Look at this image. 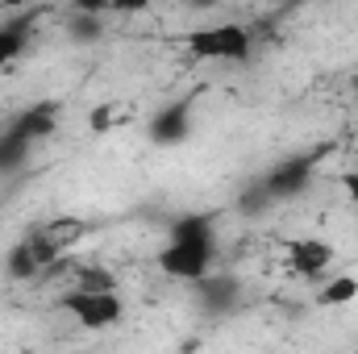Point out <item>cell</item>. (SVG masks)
Segmentation results:
<instances>
[{"instance_id": "cell-7", "label": "cell", "mask_w": 358, "mask_h": 354, "mask_svg": "<svg viewBox=\"0 0 358 354\" xmlns=\"http://www.w3.org/2000/svg\"><path fill=\"white\" fill-rule=\"evenodd\" d=\"M34 21H38V13H21V17H13V21L0 25V71L13 67L25 55V46L34 38Z\"/></svg>"}, {"instance_id": "cell-2", "label": "cell", "mask_w": 358, "mask_h": 354, "mask_svg": "<svg viewBox=\"0 0 358 354\" xmlns=\"http://www.w3.org/2000/svg\"><path fill=\"white\" fill-rule=\"evenodd\" d=\"M213 263H217V242H167L159 250V267L167 279H179V283H200L213 275Z\"/></svg>"}, {"instance_id": "cell-3", "label": "cell", "mask_w": 358, "mask_h": 354, "mask_svg": "<svg viewBox=\"0 0 358 354\" xmlns=\"http://www.w3.org/2000/svg\"><path fill=\"white\" fill-rule=\"evenodd\" d=\"M63 309L76 317V325L84 330H113L125 321V300L117 292H67L63 296Z\"/></svg>"}, {"instance_id": "cell-9", "label": "cell", "mask_w": 358, "mask_h": 354, "mask_svg": "<svg viewBox=\"0 0 358 354\" xmlns=\"http://www.w3.org/2000/svg\"><path fill=\"white\" fill-rule=\"evenodd\" d=\"M238 296H242L238 275L213 271L208 279H200V300H204V309H213V313H229V309L238 304Z\"/></svg>"}, {"instance_id": "cell-15", "label": "cell", "mask_w": 358, "mask_h": 354, "mask_svg": "<svg viewBox=\"0 0 358 354\" xmlns=\"http://www.w3.org/2000/svg\"><path fill=\"white\" fill-rule=\"evenodd\" d=\"M108 121H113V113H108V108H100V113H96V117H92V125H96V129H104V125H108Z\"/></svg>"}, {"instance_id": "cell-13", "label": "cell", "mask_w": 358, "mask_h": 354, "mask_svg": "<svg viewBox=\"0 0 358 354\" xmlns=\"http://www.w3.org/2000/svg\"><path fill=\"white\" fill-rule=\"evenodd\" d=\"M25 150H29V146H25L17 134H8V129H4V134H0V171L17 167V163L25 159Z\"/></svg>"}, {"instance_id": "cell-10", "label": "cell", "mask_w": 358, "mask_h": 354, "mask_svg": "<svg viewBox=\"0 0 358 354\" xmlns=\"http://www.w3.org/2000/svg\"><path fill=\"white\" fill-rule=\"evenodd\" d=\"M217 225H213V217L208 213H183L171 221V229H167V242H217V234H213Z\"/></svg>"}, {"instance_id": "cell-1", "label": "cell", "mask_w": 358, "mask_h": 354, "mask_svg": "<svg viewBox=\"0 0 358 354\" xmlns=\"http://www.w3.org/2000/svg\"><path fill=\"white\" fill-rule=\"evenodd\" d=\"M183 46L200 63H246L250 50H255V34L238 21H217V25L192 29Z\"/></svg>"}, {"instance_id": "cell-5", "label": "cell", "mask_w": 358, "mask_h": 354, "mask_svg": "<svg viewBox=\"0 0 358 354\" xmlns=\"http://www.w3.org/2000/svg\"><path fill=\"white\" fill-rule=\"evenodd\" d=\"M308 179H313V159L304 155V159H287V163H279V167L263 179V187H267L271 200H287V196H300V192L308 187Z\"/></svg>"}, {"instance_id": "cell-14", "label": "cell", "mask_w": 358, "mask_h": 354, "mask_svg": "<svg viewBox=\"0 0 358 354\" xmlns=\"http://www.w3.org/2000/svg\"><path fill=\"white\" fill-rule=\"evenodd\" d=\"M342 192L350 196V204L358 208V167H355V171H346V176H342Z\"/></svg>"}, {"instance_id": "cell-16", "label": "cell", "mask_w": 358, "mask_h": 354, "mask_svg": "<svg viewBox=\"0 0 358 354\" xmlns=\"http://www.w3.org/2000/svg\"><path fill=\"white\" fill-rule=\"evenodd\" d=\"M355 354H358V351H355Z\"/></svg>"}, {"instance_id": "cell-11", "label": "cell", "mask_w": 358, "mask_h": 354, "mask_svg": "<svg viewBox=\"0 0 358 354\" xmlns=\"http://www.w3.org/2000/svg\"><path fill=\"white\" fill-rule=\"evenodd\" d=\"M358 300V279L355 275H334L321 292H317V304L321 309H342V304H350Z\"/></svg>"}, {"instance_id": "cell-8", "label": "cell", "mask_w": 358, "mask_h": 354, "mask_svg": "<svg viewBox=\"0 0 358 354\" xmlns=\"http://www.w3.org/2000/svg\"><path fill=\"white\" fill-rule=\"evenodd\" d=\"M55 125H59V108L55 104H34L17 117V125H8V134H17L25 146H34L38 138H50Z\"/></svg>"}, {"instance_id": "cell-12", "label": "cell", "mask_w": 358, "mask_h": 354, "mask_svg": "<svg viewBox=\"0 0 358 354\" xmlns=\"http://www.w3.org/2000/svg\"><path fill=\"white\" fill-rule=\"evenodd\" d=\"M38 255H34V246H29V242H21V246H17V250H13V255H8V275H13V279H34V275H38Z\"/></svg>"}, {"instance_id": "cell-6", "label": "cell", "mask_w": 358, "mask_h": 354, "mask_svg": "<svg viewBox=\"0 0 358 354\" xmlns=\"http://www.w3.org/2000/svg\"><path fill=\"white\" fill-rule=\"evenodd\" d=\"M187 134H192V104L187 100H176V104L159 108L155 121H150V142H159V146H176Z\"/></svg>"}, {"instance_id": "cell-4", "label": "cell", "mask_w": 358, "mask_h": 354, "mask_svg": "<svg viewBox=\"0 0 358 354\" xmlns=\"http://www.w3.org/2000/svg\"><path fill=\"white\" fill-rule=\"evenodd\" d=\"M283 255H287L292 275H300V279H321L334 267V246L321 238H292L283 246Z\"/></svg>"}]
</instances>
